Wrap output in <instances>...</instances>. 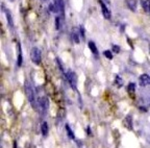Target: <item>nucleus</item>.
I'll return each mask as SVG.
<instances>
[{
    "instance_id": "obj_13",
    "label": "nucleus",
    "mask_w": 150,
    "mask_h": 148,
    "mask_svg": "<svg viewBox=\"0 0 150 148\" xmlns=\"http://www.w3.org/2000/svg\"><path fill=\"white\" fill-rule=\"evenodd\" d=\"M6 20H7V23H8V26L11 28H14V21H13V18H12V15L9 12H6Z\"/></svg>"
},
{
    "instance_id": "obj_23",
    "label": "nucleus",
    "mask_w": 150,
    "mask_h": 148,
    "mask_svg": "<svg viewBox=\"0 0 150 148\" xmlns=\"http://www.w3.org/2000/svg\"><path fill=\"white\" fill-rule=\"evenodd\" d=\"M88 134L91 135V130H90V127H88Z\"/></svg>"
},
{
    "instance_id": "obj_6",
    "label": "nucleus",
    "mask_w": 150,
    "mask_h": 148,
    "mask_svg": "<svg viewBox=\"0 0 150 148\" xmlns=\"http://www.w3.org/2000/svg\"><path fill=\"white\" fill-rule=\"evenodd\" d=\"M99 4L101 6V11H102V14H103V17L105 18V19H110V17H112V14H110V10H108L106 5L103 3L102 0H99Z\"/></svg>"
},
{
    "instance_id": "obj_18",
    "label": "nucleus",
    "mask_w": 150,
    "mask_h": 148,
    "mask_svg": "<svg viewBox=\"0 0 150 148\" xmlns=\"http://www.w3.org/2000/svg\"><path fill=\"white\" fill-rule=\"evenodd\" d=\"M72 39H73V42L76 43V44H78V43H79V38H78V33H76L75 30L72 33Z\"/></svg>"
},
{
    "instance_id": "obj_3",
    "label": "nucleus",
    "mask_w": 150,
    "mask_h": 148,
    "mask_svg": "<svg viewBox=\"0 0 150 148\" xmlns=\"http://www.w3.org/2000/svg\"><path fill=\"white\" fill-rule=\"evenodd\" d=\"M66 77H67V80L69 81L72 89L77 92V77L75 75V73L72 72V71H68L66 73Z\"/></svg>"
},
{
    "instance_id": "obj_25",
    "label": "nucleus",
    "mask_w": 150,
    "mask_h": 148,
    "mask_svg": "<svg viewBox=\"0 0 150 148\" xmlns=\"http://www.w3.org/2000/svg\"><path fill=\"white\" fill-rule=\"evenodd\" d=\"M44 1H46V0H44Z\"/></svg>"
},
{
    "instance_id": "obj_2",
    "label": "nucleus",
    "mask_w": 150,
    "mask_h": 148,
    "mask_svg": "<svg viewBox=\"0 0 150 148\" xmlns=\"http://www.w3.org/2000/svg\"><path fill=\"white\" fill-rule=\"evenodd\" d=\"M38 106H39V110L38 112H40L42 115H45L48 110V108H49V101L46 97L44 98H41L40 100H38Z\"/></svg>"
},
{
    "instance_id": "obj_14",
    "label": "nucleus",
    "mask_w": 150,
    "mask_h": 148,
    "mask_svg": "<svg viewBox=\"0 0 150 148\" xmlns=\"http://www.w3.org/2000/svg\"><path fill=\"white\" fill-rule=\"evenodd\" d=\"M65 127H66V130H67V134H68L69 138L72 139V140H75V136H74V134H73V130L71 129V127L69 126L68 124H66Z\"/></svg>"
},
{
    "instance_id": "obj_19",
    "label": "nucleus",
    "mask_w": 150,
    "mask_h": 148,
    "mask_svg": "<svg viewBox=\"0 0 150 148\" xmlns=\"http://www.w3.org/2000/svg\"><path fill=\"white\" fill-rule=\"evenodd\" d=\"M103 55L108 59H112V53L110 51V50H105V51L103 52Z\"/></svg>"
},
{
    "instance_id": "obj_20",
    "label": "nucleus",
    "mask_w": 150,
    "mask_h": 148,
    "mask_svg": "<svg viewBox=\"0 0 150 148\" xmlns=\"http://www.w3.org/2000/svg\"><path fill=\"white\" fill-rule=\"evenodd\" d=\"M112 50H114V52H116V53H119L120 52V46L114 45V46H112Z\"/></svg>"
},
{
    "instance_id": "obj_10",
    "label": "nucleus",
    "mask_w": 150,
    "mask_h": 148,
    "mask_svg": "<svg viewBox=\"0 0 150 148\" xmlns=\"http://www.w3.org/2000/svg\"><path fill=\"white\" fill-rule=\"evenodd\" d=\"M18 62H17V65H18V67H21L22 66V50H21V46H20V44L18 43Z\"/></svg>"
},
{
    "instance_id": "obj_9",
    "label": "nucleus",
    "mask_w": 150,
    "mask_h": 148,
    "mask_svg": "<svg viewBox=\"0 0 150 148\" xmlns=\"http://www.w3.org/2000/svg\"><path fill=\"white\" fill-rule=\"evenodd\" d=\"M41 132H42V135L44 137H46L48 135V132H49V127H48V124L47 122H43L42 125H41Z\"/></svg>"
},
{
    "instance_id": "obj_24",
    "label": "nucleus",
    "mask_w": 150,
    "mask_h": 148,
    "mask_svg": "<svg viewBox=\"0 0 150 148\" xmlns=\"http://www.w3.org/2000/svg\"><path fill=\"white\" fill-rule=\"evenodd\" d=\"M106 1H108V3H110V0H106Z\"/></svg>"
},
{
    "instance_id": "obj_5",
    "label": "nucleus",
    "mask_w": 150,
    "mask_h": 148,
    "mask_svg": "<svg viewBox=\"0 0 150 148\" xmlns=\"http://www.w3.org/2000/svg\"><path fill=\"white\" fill-rule=\"evenodd\" d=\"M139 82H140L141 87H146V86H150V76L148 74H142L139 77Z\"/></svg>"
},
{
    "instance_id": "obj_17",
    "label": "nucleus",
    "mask_w": 150,
    "mask_h": 148,
    "mask_svg": "<svg viewBox=\"0 0 150 148\" xmlns=\"http://www.w3.org/2000/svg\"><path fill=\"white\" fill-rule=\"evenodd\" d=\"M115 84L118 86V87H122V86H123V80H122V78L120 77L119 75L116 76V78H115Z\"/></svg>"
},
{
    "instance_id": "obj_21",
    "label": "nucleus",
    "mask_w": 150,
    "mask_h": 148,
    "mask_svg": "<svg viewBox=\"0 0 150 148\" xmlns=\"http://www.w3.org/2000/svg\"><path fill=\"white\" fill-rule=\"evenodd\" d=\"M49 11L50 12H53V13H56V10H55V5L53 4H49Z\"/></svg>"
},
{
    "instance_id": "obj_22",
    "label": "nucleus",
    "mask_w": 150,
    "mask_h": 148,
    "mask_svg": "<svg viewBox=\"0 0 150 148\" xmlns=\"http://www.w3.org/2000/svg\"><path fill=\"white\" fill-rule=\"evenodd\" d=\"M80 35H81L82 38H84V28L82 26H80Z\"/></svg>"
},
{
    "instance_id": "obj_12",
    "label": "nucleus",
    "mask_w": 150,
    "mask_h": 148,
    "mask_svg": "<svg viewBox=\"0 0 150 148\" xmlns=\"http://www.w3.org/2000/svg\"><path fill=\"white\" fill-rule=\"evenodd\" d=\"M127 4H128V7L131 11H136L137 10V1L136 0H127Z\"/></svg>"
},
{
    "instance_id": "obj_11",
    "label": "nucleus",
    "mask_w": 150,
    "mask_h": 148,
    "mask_svg": "<svg viewBox=\"0 0 150 148\" xmlns=\"http://www.w3.org/2000/svg\"><path fill=\"white\" fill-rule=\"evenodd\" d=\"M89 48H90V50H91V52L92 53H94L95 55H97L98 54V49H97V47H96V45H95V43L94 42H89Z\"/></svg>"
},
{
    "instance_id": "obj_1",
    "label": "nucleus",
    "mask_w": 150,
    "mask_h": 148,
    "mask_svg": "<svg viewBox=\"0 0 150 148\" xmlns=\"http://www.w3.org/2000/svg\"><path fill=\"white\" fill-rule=\"evenodd\" d=\"M24 89H25L26 96H27V99H28V101H29L30 106H33V108H35V110H39V106H38V100L35 99V91H33V88L31 87L30 82L25 81V84H24Z\"/></svg>"
},
{
    "instance_id": "obj_15",
    "label": "nucleus",
    "mask_w": 150,
    "mask_h": 148,
    "mask_svg": "<svg viewBox=\"0 0 150 148\" xmlns=\"http://www.w3.org/2000/svg\"><path fill=\"white\" fill-rule=\"evenodd\" d=\"M55 27H56V29L62 28V18L59 16H57L55 18Z\"/></svg>"
},
{
    "instance_id": "obj_4",
    "label": "nucleus",
    "mask_w": 150,
    "mask_h": 148,
    "mask_svg": "<svg viewBox=\"0 0 150 148\" xmlns=\"http://www.w3.org/2000/svg\"><path fill=\"white\" fill-rule=\"evenodd\" d=\"M30 57L31 61L35 64V65H40L41 59H42V54H41V50L37 47H33L30 52Z\"/></svg>"
},
{
    "instance_id": "obj_16",
    "label": "nucleus",
    "mask_w": 150,
    "mask_h": 148,
    "mask_svg": "<svg viewBox=\"0 0 150 148\" xmlns=\"http://www.w3.org/2000/svg\"><path fill=\"white\" fill-rule=\"evenodd\" d=\"M127 91L129 92V93H134V91H136V85H134V82H130L128 85V87H127Z\"/></svg>"
},
{
    "instance_id": "obj_8",
    "label": "nucleus",
    "mask_w": 150,
    "mask_h": 148,
    "mask_svg": "<svg viewBox=\"0 0 150 148\" xmlns=\"http://www.w3.org/2000/svg\"><path fill=\"white\" fill-rule=\"evenodd\" d=\"M56 13H64V0H54Z\"/></svg>"
},
{
    "instance_id": "obj_7",
    "label": "nucleus",
    "mask_w": 150,
    "mask_h": 148,
    "mask_svg": "<svg viewBox=\"0 0 150 148\" xmlns=\"http://www.w3.org/2000/svg\"><path fill=\"white\" fill-rule=\"evenodd\" d=\"M123 125H124L125 128L129 129V130L132 129V118H131V116L128 115L124 118V120H123Z\"/></svg>"
}]
</instances>
